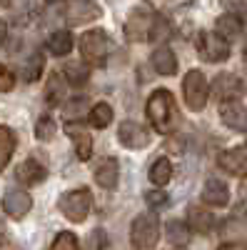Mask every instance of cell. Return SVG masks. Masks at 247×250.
<instances>
[{"instance_id": "obj_1", "label": "cell", "mask_w": 247, "mask_h": 250, "mask_svg": "<svg viewBox=\"0 0 247 250\" xmlns=\"http://www.w3.org/2000/svg\"><path fill=\"white\" fill-rule=\"evenodd\" d=\"M145 113H148L150 125H152L157 133L168 135V133L175 130V125H177V108H175V98H172L170 90H165V88L155 90L148 98Z\"/></svg>"}, {"instance_id": "obj_2", "label": "cell", "mask_w": 247, "mask_h": 250, "mask_svg": "<svg viewBox=\"0 0 247 250\" xmlns=\"http://www.w3.org/2000/svg\"><path fill=\"white\" fill-rule=\"evenodd\" d=\"M160 240V220L155 213H140L130 225V243L135 250H152Z\"/></svg>"}, {"instance_id": "obj_3", "label": "cell", "mask_w": 247, "mask_h": 250, "mask_svg": "<svg viewBox=\"0 0 247 250\" xmlns=\"http://www.w3.org/2000/svg\"><path fill=\"white\" fill-rule=\"evenodd\" d=\"M57 208H60V213H63L68 220L85 223L90 208H93V195H90L88 188H75V190H68V193L60 195Z\"/></svg>"}, {"instance_id": "obj_4", "label": "cell", "mask_w": 247, "mask_h": 250, "mask_svg": "<svg viewBox=\"0 0 247 250\" xmlns=\"http://www.w3.org/2000/svg\"><path fill=\"white\" fill-rule=\"evenodd\" d=\"M80 53H82L85 65H102V62L108 60V55H110L108 33L100 30V28L88 30L85 35L80 38Z\"/></svg>"}, {"instance_id": "obj_5", "label": "cell", "mask_w": 247, "mask_h": 250, "mask_svg": "<svg viewBox=\"0 0 247 250\" xmlns=\"http://www.w3.org/2000/svg\"><path fill=\"white\" fill-rule=\"evenodd\" d=\"M182 95L185 103L192 113H200L205 105H208V98H210V83L205 78L202 70H190L182 80Z\"/></svg>"}, {"instance_id": "obj_6", "label": "cell", "mask_w": 247, "mask_h": 250, "mask_svg": "<svg viewBox=\"0 0 247 250\" xmlns=\"http://www.w3.org/2000/svg\"><path fill=\"white\" fill-rule=\"evenodd\" d=\"M197 45H200V53H202V58L208 62H222V60L230 58V43H228V40H222L212 30H202Z\"/></svg>"}, {"instance_id": "obj_7", "label": "cell", "mask_w": 247, "mask_h": 250, "mask_svg": "<svg viewBox=\"0 0 247 250\" xmlns=\"http://www.w3.org/2000/svg\"><path fill=\"white\" fill-rule=\"evenodd\" d=\"M245 93L242 80L232 73H220L212 80V98L222 100V103H230V100H240V95Z\"/></svg>"}, {"instance_id": "obj_8", "label": "cell", "mask_w": 247, "mask_h": 250, "mask_svg": "<svg viewBox=\"0 0 247 250\" xmlns=\"http://www.w3.org/2000/svg\"><path fill=\"white\" fill-rule=\"evenodd\" d=\"M152 18H155V13H152L148 5H137V8L130 13V20H128V25H125L128 40H145L148 33H150Z\"/></svg>"}, {"instance_id": "obj_9", "label": "cell", "mask_w": 247, "mask_h": 250, "mask_svg": "<svg viewBox=\"0 0 247 250\" xmlns=\"http://www.w3.org/2000/svg\"><path fill=\"white\" fill-rule=\"evenodd\" d=\"M117 140L125 145V148H130V150H140V148H145V145L150 143V135H148V130L142 128L140 123L122 120L120 128H117Z\"/></svg>"}, {"instance_id": "obj_10", "label": "cell", "mask_w": 247, "mask_h": 250, "mask_svg": "<svg viewBox=\"0 0 247 250\" xmlns=\"http://www.w3.org/2000/svg\"><path fill=\"white\" fill-rule=\"evenodd\" d=\"M30 208H33V198L25 190H20V188L5 190V195H3V210H5V215H10L13 220H20V218H25L30 213Z\"/></svg>"}, {"instance_id": "obj_11", "label": "cell", "mask_w": 247, "mask_h": 250, "mask_svg": "<svg viewBox=\"0 0 247 250\" xmlns=\"http://www.w3.org/2000/svg\"><path fill=\"white\" fill-rule=\"evenodd\" d=\"M217 163L225 173L230 175H247V145H237V148H228L217 155Z\"/></svg>"}, {"instance_id": "obj_12", "label": "cell", "mask_w": 247, "mask_h": 250, "mask_svg": "<svg viewBox=\"0 0 247 250\" xmlns=\"http://www.w3.org/2000/svg\"><path fill=\"white\" fill-rule=\"evenodd\" d=\"M220 120L235 133H247V110L240 100H230L220 105Z\"/></svg>"}, {"instance_id": "obj_13", "label": "cell", "mask_w": 247, "mask_h": 250, "mask_svg": "<svg viewBox=\"0 0 247 250\" xmlns=\"http://www.w3.org/2000/svg\"><path fill=\"white\" fill-rule=\"evenodd\" d=\"M102 15V8L95 5V3H85V0H75L65 8V18L70 25H82V23H90V20L100 18Z\"/></svg>"}, {"instance_id": "obj_14", "label": "cell", "mask_w": 247, "mask_h": 250, "mask_svg": "<svg viewBox=\"0 0 247 250\" xmlns=\"http://www.w3.org/2000/svg\"><path fill=\"white\" fill-rule=\"evenodd\" d=\"M120 180V163L117 158H102L95 165V183L105 190H115Z\"/></svg>"}, {"instance_id": "obj_15", "label": "cell", "mask_w": 247, "mask_h": 250, "mask_svg": "<svg viewBox=\"0 0 247 250\" xmlns=\"http://www.w3.org/2000/svg\"><path fill=\"white\" fill-rule=\"evenodd\" d=\"M15 178L23 183V185H38V183H43L48 178V168L40 160L28 158V160H23L15 168Z\"/></svg>"}, {"instance_id": "obj_16", "label": "cell", "mask_w": 247, "mask_h": 250, "mask_svg": "<svg viewBox=\"0 0 247 250\" xmlns=\"http://www.w3.org/2000/svg\"><path fill=\"white\" fill-rule=\"evenodd\" d=\"M202 200H205V205L225 208L230 203V188H228V183H222L217 178H210L208 183L202 185Z\"/></svg>"}, {"instance_id": "obj_17", "label": "cell", "mask_w": 247, "mask_h": 250, "mask_svg": "<svg viewBox=\"0 0 247 250\" xmlns=\"http://www.w3.org/2000/svg\"><path fill=\"white\" fill-rule=\"evenodd\" d=\"M188 225L192 228V230L202 233V235H208L212 228H215V215L208 210V208H202V205H190L188 208Z\"/></svg>"}, {"instance_id": "obj_18", "label": "cell", "mask_w": 247, "mask_h": 250, "mask_svg": "<svg viewBox=\"0 0 247 250\" xmlns=\"http://www.w3.org/2000/svg\"><path fill=\"white\" fill-rule=\"evenodd\" d=\"M65 133L75 140V153H77V158H80V160H88V158L93 155V138L82 130V128H77V123H68V125H65Z\"/></svg>"}, {"instance_id": "obj_19", "label": "cell", "mask_w": 247, "mask_h": 250, "mask_svg": "<svg viewBox=\"0 0 247 250\" xmlns=\"http://www.w3.org/2000/svg\"><path fill=\"white\" fill-rule=\"evenodd\" d=\"M215 33L222 38V40H232L242 33V18L235 15V13H225L215 20Z\"/></svg>"}, {"instance_id": "obj_20", "label": "cell", "mask_w": 247, "mask_h": 250, "mask_svg": "<svg viewBox=\"0 0 247 250\" xmlns=\"http://www.w3.org/2000/svg\"><path fill=\"white\" fill-rule=\"evenodd\" d=\"M152 68L160 73V75H175L177 73V58H175V53L170 50V48H157L155 53H152Z\"/></svg>"}, {"instance_id": "obj_21", "label": "cell", "mask_w": 247, "mask_h": 250, "mask_svg": "<svg viewBox=\"0 0 247 250\" xmlns=\"http://www.w3.org/2000/svg\"><path fill=\"white\" fill-rule=\"evenodd\" d=\"M65 90H68V83L63 80V75L53 73L48 78V85H45V103L48 105H60L65 100Z\"/></svg>"}, {"instance_id": "obj_22", "label": "cell", "mask_w": 247, "mask_h": 250, "mask_svg": "<svg viewBox=\"0 0 247 250\" xmlns=\"http://www.w3.org/2000/svg\"><path fill=\"white\" fill-rule=\"evenodd\" d=\"M73 45H75V38H73L70 30H57V33H53V35L48 38V50H50L53 55H57V58L68 55V53L73 50Z\"/></svg>"}, {"instance_id": "obj_23", "label": "cell", "mask_w": 247, "mask_h": 250, "mask_svg": "<svg viewBox=\"0 0 247 250\" xmlns=\"http://www.w3.org/2000/svg\"><path fill=\"white\" fill-rule=\"evenodd\" d=\"M15 145H18L15 133L8 128V125H0V173H3L5 165L10 163V158L15 153Z\"/></svg>"}, {"instance_id": "obj_24", "label": "cell", "mask_w": 247, "mask_h": 250, "mask_svg": "<svg viewBox=\"0 0 247 250\" xmlns=\"http://www.w3.org/2000/svg\"><path fill=\"white\" fill-rule=\"evenodd\" d=\"M165 233H168V240L177 248H185L190 243V225L185 220H170L168 228H165Z\"/></svg>"}, {"instance_id": "obj_25", "label": "cell", "mask_w": 247, "mask_h": 250, "mask_svg": "<svg viewBox=\"0 0 247 250\" xmlns=\"http://www.w3.org/2000/svg\"><path fill=\"white\" fill-rule=\"evenodd\" d=\"M150 180L152 185L162 188V185H168L172 180V163L168 158H157L152 165H150Z\"/></svg>"}, {"instance_id": "obj_26", "label": "cell", "mask_w": 247, "mask_h": 250, "mask_svg": "<svg viewBox=\"0 0 247 250\" xmlns=\"http://www.w3.org/2000/svg\"><path fill=\"white\" fill-rule=\"evenodd\" d=\"M90 113V105H88V98H73L63 105V118L68 123H77L80 118H85Z\"/></svg>"}, {"instance_id": "obj_27", "label": "cell", "mask_w": 247, "mask_h": 250, "mask_svg": "<svg viewBox=\"0 0 247 250\" xmlns=\"http://www.w3.org/2000/svg\"><path fill=\"white\" fill-rule=\"evenodd\" d=\"M88 123L93 128H108L113 123V108L108 103H97V105H93L90 113H88Z\"/></svg>"}, {"instance_id": "obj_28", "label": "cell", "mask_w": 247, "mask_h": 250, "mask_svg": "<svg viewBox=\"0 0 247 250\" xmlns=\"http://www.w3.org/2000/svg\"><path fill=\"white\" fill-rule=\"evenodd\" d=\"M65 78H68L70 85H85L88 78H90V65H85V62H68Z\"/></svg>"}, {"instance_id": "obj_29", "label": "cell", "mask_w": 247, "mask_h": 250, "mask_svg": "<svg viewBox=\"0 0 247 250\" xmlns=\"http://www.w3.org/2000/svg\"><path fill=\"white\" fill-rule=\"evenodd\" d=\"M170 33H172V28H170V23H168V18L155 15V18H152V23H150V33H148V38L155 40V43H162V40H168V38H170Z\"/></svg>"}, {"instance_id": "obj_30", "label": "cell", "mask_w": 247, "mask_h": 250, "mask_svg": "<svg viewBox=\"0 0 247 250\" xmlns=\"http://www.w3.org/2000/svg\"><path fill=\"white\" fill-rule=\"evenodd\" d=\"M40 73H43V55L33 53V55L25 60V65H23V80L35 83V80L40 78Z\"/></svg>"}, {"instance_id": "obj_31", "label": "cell", "mask_w": 247, "mask_h": 250, "mask_svg": "<svg viewBox=\"0 0 247 250\" xmlns=\"http://www.w3.org/2000/svg\"><path fill=\"white\" fill-rule=\"evenodd\" d=\"M55 130H57L55 128V120L50 115H40L38 118V123H35V138L38 140H45V143L53 140L55 138Z\"/></svg>"}, {"instance_id": "obj_32", "label": "cell", "mask_w": 247, "mask_h": 250, "mask_svg": "<svg viewBox=\"0 0 247 250\" xmlns=\"http://www.w3.org/2000/svg\"><path fill=\"white\" fill-rule=\"evenodd\" d=\"M50 250H80V245H77V238H75L73 233L63 230V233H57V235H55Z\"/></svg>"}, {"instance_id": "obj_33", "label": "cell", "mask_w": 247, "mask_h": 250, "mask_svg": "<svg viewBox=\"0 0 247 250\" xmlns=\"http://www.w3.org/2000/svg\"><path fill=\"white\" fill-rule=\"evenodd\" d=\"M145 200H148L150 208H165V205L170 203V198H168V193H165V190H148L145 193Z\"/></svg>"}, {"instance_id": "obj_34", "label": "cell", "mask_w": 247, "mask_h": 250, "mask_svg": "<svg viewBox=\"0 0 247 250\" xmlns=\"http://www.w3.org/2000/svg\"><path fill=\"white\" fill-rule=\"evenodd\" d=\"M15 88V78H13V73L0 62V93H10Z\"/></svg>"}, {"instance_id": "obj_35", "label": "cell", "mask_w": 247, "mask_h": 250, "mask_svg": "<svg viewBox=\"0 0 247 250\" xmlns=\"http://www.w3.org/2000/svg\"><path fill=\"white\" fill-rule=\"evenodd\" d=\"M108 248V240H105V230H93L90 233V245H88V250H105Z\"/></svg>"}, {"instance_id": "obj_36", "label": "cell", "mask_w": 247, "mask_h": 250, "mask_svg": "<svg viewBox=\"0 0 247 250\" xmlns=\"http://www.w3.org/2000/svg\"><path fill=\"white\" fill-rule=\"evenodd\" d=\"M5 38H8V23H5L3 18H0V45H3Z\"/></svg>"}, {"instance_id": "obj_37", "label": "cell", "mask_w": 247, "mask_h": 250, "mask_svg": "<svg viewBox=\"0 0 247 250\" xmlns=\"http://www.w3.org/2000/svg\"><path fill=\"white\" fill-rule=\"evenodd\" d=\"M0 250H20L18 245H13L10 240H5V238H0Z\"/></svg>"}, {"instance_id": "obj_38", "label": "cell", "mask_w": 247, "mask_h": 250, "mask_svg": "<svg viewBox=\"0 0 247 250\" xmlns=\"http://www.w3.org/2000/svg\"><path fill=\"white\" fill-rule=\"evenodd\" d=\"M220 250H245V248L242 245H222Z\"/></svg>"}, {"instance_id": "obj_39", "label": "cell", "mask_w": 247, "mask_h": 250, "mask_svg": "<svg viewBox=\"0 0 247 250\" xmlns=\"http://www.w3.org/2000/svg\"><path fill=\"white\" fill-rule=\"evenodd\" d=\"M242 55H245V60H247V45H245V50H242Z\"/></svg>"}]
</instances>
